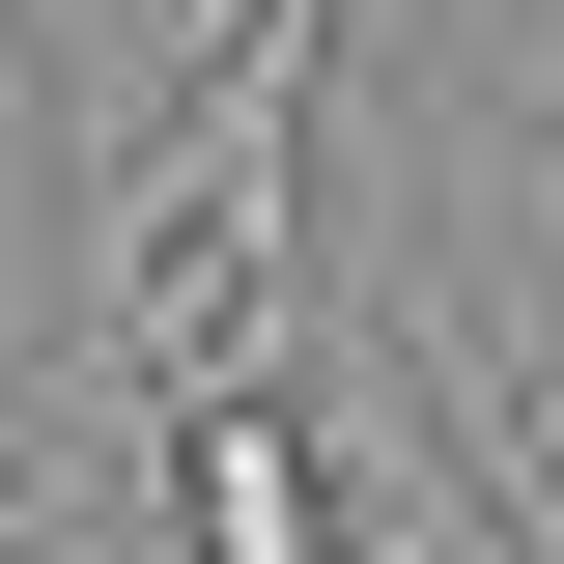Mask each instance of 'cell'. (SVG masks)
I'll return each mask as SVG.
<instances>
[{"mask_svg":"<svg viewBox=\"0 0 564 564\" xmlns=\"http://www.w3.org/2000/svg\"><path fill=\"white\" fill-rule=\"evenodd\" d=\"M170 536L198 564H339V452L282 395H170Z\"/></svg>","mask_w":564,"mask_h":564,"instance_id":"cell-1","label":"cell"}]
</instances>
